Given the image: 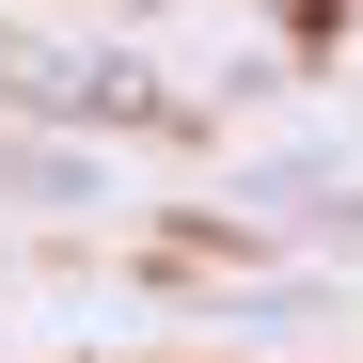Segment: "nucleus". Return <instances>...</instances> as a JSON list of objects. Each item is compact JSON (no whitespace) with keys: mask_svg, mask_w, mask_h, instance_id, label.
I'll return each mask as SVG.
<instances>
[{"mask_svg":"<svg viewBox=\"0 0 363 363\" xmlns=\"http://www.w3.org/2000/svg\"><path fill=\"white\" fill-rule=\"evenodd\" d=\"M127 16H143V0H127Z\"/></svg>","mask_w":363,"mask_h":363,"instance_id":"nucleus-1","label":"nucleus"}]
</instances>
